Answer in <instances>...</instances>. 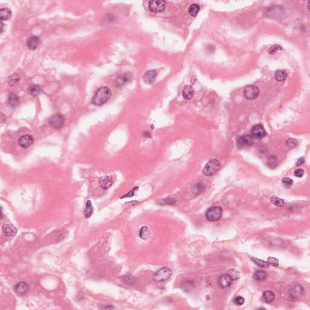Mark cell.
<instances>
[{
  "label": "cell",
  "instance_id": "6da1fadb",
  "mask_svg": "<svg viewBox=\"0 0 310 310\" xmlns=\"http://www.w3.org/2000/svg\"><path fill=\"white\" fill-rule=\"evenodd\" d=\"M112 95L111 90L107 87L99 88L92 99V103L97 106H101L104 104L110 98Z\"/></svg>",
  "mask_w": 310,
  "mask_h": 310
},
{
  "label": "cell",
  "instance_id": "7a4b0ae2",
  "mask_svg": "<svg viewBox=\"0 0 310 310\" xmlns=\"http://www.w3.org/2000/svg\"><path fill=\"white\" fill-rule=\"evenodd\" d=\"M221 164L217 159H212L208 162L203 168L202 173L205 176H211L216 173L221 168Z\"/></svg>",
  "mask_w": 310,
  "mask_h": 310
},
{
  "label": "cell",
  "instance_id": "3957f363",
  "mask_svg": "<svg viewBox=\"0 0 310 310\" xmlns=\"http://www.w3.org/2000/svg\"><path fill=\"white\" fill-rule=\"evenodd\" d=\"M222 212V209L221 207H211L206 211L205 216L209 221L216 222L221 218Z\"/></svg>",
  "mask_w": 310,
  "mask_h": 310
},
{
  "label": "cell",
  "instance_id": "277c9868",
  "mask_svg": "<svg viewBox=\"0 0 310 310\" xmlns=\"http://www.w3.org/2000/svg\"><path fill=\"white\" fill-rule=\"evenodd\" d=\"M172 275V272L169 268L164 267L153 276V279L156 282H164L168 280Z\"/></svg>",
  "mask_w": 310,
  "mask_h": 310
},
{
  "label": "cell",
  "instance_id": "5b68a950",
  "mask_svg": "<svg viewBox=\"0 0 310 310\" xmlns=\"http://www.w3.org/2000/svg\"><path fill=\"white\" fill-rule=\"evenodd\" d=\"M166 5L165 2L164 1H151L149 3V8L150 11L155 13H159L164 11L165 9Z\"/></svg>",
  "mask_w": 310,
  "mask_h": 310
},
{
  "label": "cell",
  "instance_id": "8992f818",
  "mask_svg": "<svg viewBox=\"0 0 310 310\" xmlns=\"http://www.w3.org/2000/svg\"><path fill=\"white\" fill-rule=\"evenodd\" d=\"M65 122L64 117L61 115H55L52 116L49 120V124L51 127L55 129H59L64 125Z\"/></svg>",
  "mask_w": 310,
  "mask_h": 310
},
{
  "label": "cell",
  "instance_id": "52a82bcc",
  "mask_svg": "<svg viewBox=\"0 0 310 310\" xmlns=\"http://www.w3.org/2000/svg\"><path fill=\"white\" fill-rule=\"evenodd\" d=\"M267 132L261 124L254 125L251 130V137L254 139H262L266 136Z\"/></svg>",
  "mask_w": 310,
  "mask_h": 310
},
{
  "label": "cell",
  "instance_id": "ba28073f",
  "mask_svg": "<svg viewBox=\"0 0 310 310\" xmlns=\"http://www.w3.org/2000/svg\"><path fill=\"white\" fill-rule=\"evenodd\" d=\"M259 95V90L254 86H248L244 89V96L247 99L253 100L257 98Z\"/></svg>",
  "mask_w": 310,
  "mask_h": 310
},
{
  "label": "cell",
  "instance_id": "9c48e42d",
  "mask_svg": "<svg viewBox=\"0 0 310 310\" xmlns=\"http://www.w3.org/2000/svg\"><path fill=\"white\" fill-rule=\"evenodd\" d=\"M289 295L293 299H298L301 298L304 294V288L299 284L292 286L288 291Z\"/></svg>",
  "mask_w": 310,
  "mask_h": 310
},
{
  "label": "cell",
  "instance_id": "30bf717a",
  "mask_svg": "<svg viewBox=\"0 0 310 310\" xmlns=\"http://www.w3.org/2000/svg\"><path fill=\"white\" fill-rule=\"evenodd\" d=\"M233 280L228 274H225L219 276L218 279V284L222 289H227L232 285Z\"/></svg>",
  "mask_w": 310,
  "mask_h": 310
},
{
  "label": "cell",
  "instance_id": "8fae6325",
  "mask_svg": "<svg viewBox=\"0 0 310 310\" xmlns=\"http://www.w3.org/2000/svg\"><path fill=\"white\" fill-rule=\"evenodd\" d=\"M253 137L249 135H244L239 137L237 141V147L240 149L247 148L253 144Z\"/></svg>",
  "mask_w": 310,
  "mask_h": 310
},
{
  "label": "cell",
  "instance_id": "7c38bea8",
  "mask_svg": "<svg viewBox=\"0 0 310 310\" xmlns=\"http://www.w3.org/2000/svg\"><path fill=\"white\" fill-rule=\"evenodd\" d=\"M34 139L33 137L29 135H25L21 137L18 140V144L20 147L26 149L31 146L33 144Z\"/></svg>",
  "mask_w": 310,
  "mask_h": 310
},
{
  "label": "cell",
  "instance_id": "4fadbf2b",
  "mask_svg": "<svg viewBox=\"0 0 310 310\" xmlns=\"http://www.w3.org/2000/svg\"><path fill=\"white\" fill-rule=\"evenodd\" d=\"M29 290V285L25 282H20L14 286V291L19 296L25 294Z\"/></svg>",
  "mask_w": 310,
  "mask_h": 310
},
{
  "label": "cell",
  "instance_id": "5bb4252c",
  "mask_svg": "<svg viewBox=\"0 0 310 310\" xmlns=\"http://www.w3.org/2000/svg\"><path fill=\"white\" fill-rule=\"evenodd\" d=\"M2 232L7 236L13 237L16 236L18 232V230L15 226L12 224H5L2 226Z\"/></svg>",
  "mask_w": 310,
  "mask_h": 310
},
{
  "label": "cell",
  "instance_id": "9a60e30c",
  "mask_svg": "<svg viewBox=\"0 0 310 310\" xmlns=\"http://www.w3.org/2000/svg\"><path fill=\"white\" fill-rule=\"evenodd\" d=\"M157 76V72L155 70H151L147 72L144 76V80L147 84H152L155 81Z\"/></svg>",
  "mask_w": 310,
  "mask_h": 310
},
{
  "label": "cell",
  "instance_id": "2e32d148",
  "mask_svg": "<svg viewBox=\"0 0 310 310\" xmlns=\"http://www.w3.org/2000/svg\"><path fill=\"white\" fill-rule=\"evenodd\" d=\"M113 183V179L112 176H105L104 177L101 179L99 181L100 186L104 190H107L109 188H110L112 186Z\"/></svg>",
  "mask_w": 310,
  "mask_h": 310
},
{
  "label": "cell",
  "instance_id": "e0dca14e",
  "mask_svg": "<svg viewBox=\"0 0 310 310\" xmlns=\"http://www.w3.org/2000/svg\"><path fill=\"white\" fill-rule=\"evenodd\" d=\"M39 43H40L39 38L36 36H33L27 40V46L29 49L35 50L37 48Z\"/></svg>",
  "mask_w": 310,
  "mask_h": 310
},
{
  "label": "cell",
  "instance_id": "ac0fdd59",
  "mask_svg": "<svg viewBox=\"0 0 310 310\" xmlns=\"http://www.w3.org/2000/svg\"><path fill=\"white\" fill-rule=\"evenodd\" d=\"M194 95V89L191 86H186L182 90V96L185 99L190 100Z\"/></svg>",
  "mask_w": 310,
  "mask_h": 310
},
{
  "label": "cell",
  "instance_id": "d6986e66",
  "mask_svg": "<svg viewBox=\"0 0 310 310\" xmlns=\"http://www.w3.org/2000/svg\"><path fill=\"white\" fill-rule=\"evenodd\" d=\"M130 76L128 74H123L117 78V79L115 81V84L118 87H120L123 85H124L125 83H126L127 81H129L130 79Z\"/></svg>",
  "mask_w": 310,
  "mask_h": 310
},
{
  "label": "cell",
  "instance_id": "ffe728a7",
  "mask_svg": "<svg viewBox=\"0 0 310 310\" xmlns=\"http://www.w3.org/2000/svg\"><path fill=\"white\" fill-rule=\"evenodd\" d=\"M12 16V12L7 8L1 9L0 11V19L1 21L7 20Z\"/></svg>",
  "mask_w": 310,
  "mask_h": 310
},
{
  "label": "cell",
  "instance_id": "44dd1931",
  "mask_svg": "<svg viewBox=\"0 0 310 310\" xmlns=\"http://www.w3.org/2000/svg\"><path fill=\"white\" fill-rule=\"evenodd\" d=\"M275 299V294L272 291H266L263 294V299L266 303H271Z\"/></svg>",
  "mask_w": 310,
  "mask_h": 310
},
{
  "label": "cell",
  "instance_id": "7402d4cb",
  "mask_svg": "<svg viewBox=\"0 0 310 310\" xmlns=\"http://www.w3.org/2000/svg\"><path fill=\"white\" fill-rule=\"evenodd\" d=\"M139 237L141 238L142 239H144V240L147 239L150 236V231L149 228L146 226L142 227L139 230Z\"/></svg>",
  "mask_w": 310,
  "mask_h": 310
},
{
  "label": "cell",
  "instance_id": "603a6c76",
  "mask_svg": "<svg viewBox=\"0 0 310 310\" xmlns=\"http://www.w3.org/2000/svg\"><path fill=\"white\" fill-rule=\"evenodd\" d=\"M7 102L10 106L12 107H15L19 103V98L16 94L11 93L8 97Z\"/></svg>",
  "mask_w": 310,
  "mask_h": 310
},
{
  "label": "cell",
  "instance_id": "cb8c5ba5",
  "mask_svg": "<svg viewBox=\"0 0 310 310\" xmlns=\"http://www.w3.org/2000/svg\"><path fill=\"white\" fill-rule=\"evenodd\" d=\"M251 260L256 265H258L260 268H268L270 266V264L268 262L263 261V260H261V259L256 258H251Z\"/></svg>",
  "mask_w": 310,
  "mask_h": 310
},
{
  "label": "cell",
  "instance_id": "d4e9b609",
  "mask_svg": "<svg viewBox=\"0 0 310 310\" xmlns=\"http://www.w3.org/2000/svg\"><path fill=\"white\" fill-rule=\"evenodd\" d=\"M29 92L32 96L37 97L41 92V87L39 85L36 84L31 85L29 88Z\"/></svg>",
  "mask_w": 310,
  "mask_h": 310
},
{
  "label": "cell",
  "instance_id": "484cf974",
  "mask_svg": "<svg viewBox=\"0 0 310 310\" xmlns=\"http://www.w3.org/2000/svg\"><path fill=\"white\" fill-rule=\"evenodd\" d=\"M275 77L278 81H283L287 77V73L284 70H278L276 72Z\"/></svg>",
  "mask_w": 310,
  "mask_h": 310
},
{
  "label": "cell",
  "instance_id": "4316f807",
  "mask_svg": "<svg viewBox=\"0 0 310 310\" xmlns=\"http://www.w3.org/2000/svg\"><path fill=\"white\" fill-rule=\"evenodd\" d=\"M267 276L266 273L263 270H258L254 274V277L255 280L258 281H262L266 279Z\"/></svg>",
  "mask_w": 310,
  "mask_h": 310
},
{
  "label": "cell",
  "instance_id": "83f0119b",
  "mask_svg": "<svg viewBox=\"0 0 310 310\" xmlns=\"http://www.w3.org/2000/svg\"><path fill=\"white\" fill-rule=\"evenodd\" d=\"M93 212V207L90 200H88L86 203V209L84 210V216L86 218H89Z\"/></svg>",
  "mask_w": 310,
  "mask_h": 310
},
{
  "label": "cell",
  "instance_id": "f1b7e54d",
  "mask_svg": "<svg viewBox=\"0 0 310 310\" xmlns=\"http://www.w3.org/2000/svg\"><path fill=\"white\" fill-rule=\"evenodd\" d=\"M199 10H200V7H199L198 4H193L189 7L188 12H189L190 15L191 16L195 17L198 15Z\"/></svg>",
  "mask_w": 310,
  "mask_h": 310
},
{
  "label": "cell",
  "instance_id": "f546056e",
  "mask_svg": "<svg viewBox=\"0 0 310 310\" xmlns=\"http://www.w3.org/2000/svg\"><path fill=\"white\" fill-rule=\"evenodd\" d=\"M271 201L273 204L277 207H282L285 205V202L282 199L273 196L271 198Z\"/></svg>",
  "mask_w": 310,
  "mask_h": 310
},
{
  "label": "cell",
  "instance_id": "4dcf8cb0",
  "mask_svg": "<svg viewBox=\"0 0 310 310\" xmlns=\"http://www.w3.org/2000/svg\"><path fill=\"white\" fill-rule=\"evenodd\" d=\"M20 76L16 74H14L9 76L8 79V83L11 86H14L20 81Z\"/></svg>",
  "mask_w": 310,
  "mask_h": 310
},
{
  "label": "cell",
  "instance_id": "1f68e13d",
  "mask_svg": "<svg viewBox=\"0 0 310 310\" xmlns=\"http://www.w3.org/2000/svg\"><path fill=\"white\" fill-rule=\"evenodd\" d=\"M268 166L271 168H276L277 166V164H278V160L277 159L274 157V156H272V157H270L268 160Z\"/></svg>",
  "mask_w": 310,
  "mask_h": 310
},
{
  "label": "cell",
  "instance_id": "d6a6232c",
  "mask_svg": "<svg viewBox=\"0 0 310 310\" xmlns=\"http://www.w3.org/2000/svg\"><path fill=\"white\" fill-rule=\"evenodd\" d=\"M227 274L232 278V279L233 281L238 279L239 278V277H240V273H239V272L237 270H236L235 269H231V270H230Z\"/></svg>",
  "mask_w": 310,
  "mask_h": 310
},
{
  "label": "cell",
  "instance_id": "836d02e7",
  "mask_svg": "<svg viewBox=\"0 0 310 310\" xmlns=\"http://www.w3.org/2000/svg\"><path fill=\"white\" fill-rule=\"evenodd\" d=\"M124 281L129 284H133L136 282V279L132 276H126L124 277Z\"/></svg>",
  "mask_w": 310,
  "mask_h": 310
},
{
  "label": "cell",
  "instance_id": "e575fe53",
  "mask_svg": "<svg viewBox=\"0 0 310 310\" xmlns=\"http://www.w3.org/2000/svg\"><path fill=\"white\" fill-rule=\"evenodd\" d=\"M268 262L269 264L273 265L274 267H277L279 264V260L274 257H268Z\"/></svg>",
  "mask_w": 310,
  "mask_h": 310
},
{
  "label": "cell",
  "instance_id": "d590c367",
  "mask_svg": "<svg viewBox=\"0 0 310 310\" xmlns=\"http://www.w3.org/2000/svg\"><path fill=\"white\" fill-rule=\"evenodd\" d=\"M233 302L237 305H242L245 302V299L241 296H237L235 298Z\"/></svg>",
  "mask_w": 310,
  "mask_h": 310
},
{
  "label": "cell",
  "instance_id": "8d00e7d4",
  "mask_svg": "<svg viewBox=\"0 0 310 310\" xmlns=\"http://www.w3.org/2000/svg\"><path fill=\"white\" fill-rule=\"evenodd\" d=\"M282 50V47L279 45H274L268 50V53L270 54H274L278 50Z\"/></svg>",
  "mask_w": 310,
  "mask_h": 310
},
{
  "label": "cell",
  "instance_id": "74e56055",
  "mask_svg": "<svg viewBox=\"0 0 310 310\" xmlns=\"http://www.w3.org/2000/svg\"><path fill=\"white\" fill-rule=\"evenodd\" d=\"M287 146L288 147H290V148H293V147H294L295 146H296V144H297V141L294 139H293V138H290L289 139L288 141H287Z\"/></svg>",
  "mask_w": 310,
  "mask_h": 310
},
{
  "label": "cell",
  "instance_id": "f35d334b",
  "mask_svg": "<svg viewBox=\"0 0 310 310\" xmlns=\"http://www.w3.org/2000/svg\"><path fill=\"white\" fill-rule=\"evenodd\" d=\"M282 182L286 186H291L293 184V181L291 178H290L288 177H284L282 179Z\"/></svg>",
  "mask_w": 310,
  "mask_h": 310
},
{
  "label": "cell",
  "instance_id": "ab89813d",
  "mask_svg": "<svg viewBox=\"0 0 310 310\" xmlns=\"http://www.w3.org/2000/svg\"><path fill=\"white\" fill-rule=\"evenodd\" d=\"M303 174H304V170L303 169H298L294 172V175L298 177H302Z\"/></svg>",
  "mask_w": 310,
  "mask_h": 310
},
{
  "label": "cell",
  "instance_id": "60d3db41",
  "mask_svg": "<svg viewBox=\"0 0 310 310\" xmlns=\"http://www.w3.org/2000/svg\"><path fill=\"white\" fill-rule=\"evenodd\" d=\"M137 187L134 188L133 190H132L131 191H130L127 194H126L125 195L123 196L122 197V198H125V197H131V196H133L134 195V194H135V191L137 190Z\"/></svg>",
  "mask_w": 310,
  "mask_h": 310
},
{
  "label": "cell",
  "instance_id": "b9f144b4",
  "mask_svg": "<svg viewBox=\"0 0 310 310\" xmlns=\"http://www.w3.org/2000/svg\"><path fill=\"white\" fill-rule=\"evenodd\" d=\"M163 201H164L163 203L165 204H172L174 202H175V200H174L173 198L165 199Z\"/></svg>",
  "mask_w": 310,
  "mask_h": 310
},
{
  "label": "cell",
  "instance_id": "7bdbcfd3",
  "mask_svg": "<svg viewBox=\"0 0 310 310\" xmlns=\"http://www.w3.org/2000/svg\"><path fill=\"white\" fill-rule=\"evenodd\" d=\"M303 162H304V158H300L298 160L297 165H298V166H299V165H302Z\"/></svg>",
  "mask_w": 310,
  "mask_h": 310
},
{
  "label": "cell",
  "instance_id": "ee69618b",
  "mask_svg": "<svg viewBox=\"0 0 310 310\" xmlns=\"http://www.w3.org/2000/svg\"><path fill=\"white\" fill-rule=\"evenodd\" d=\"M3 25H4V24L2 23H1V33L2 32V30H3Z\"/></svg>",
  "mask_w": 310,
  "mask_h": 310
}]
</instances>
